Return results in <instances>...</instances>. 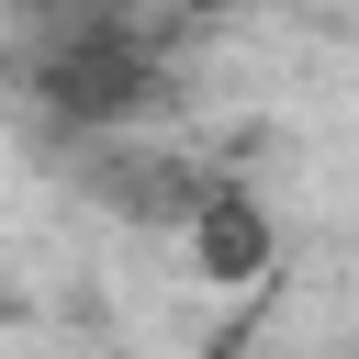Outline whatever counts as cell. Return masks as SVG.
<instances>
[{
    "label": "cell",
    "mask_w": 359,
    "mask_h": 359,
    "mask_svg": "<svg viewBox=\"0 0 359 359\" xmlns=\"http://www.w3.org/2000/svg\"><path fill=\"white\" fill-rule=\"evenodd\" d=\"M180 247H191V269H202V280H258V269L280 258V224H269V202H258V191L202 180V191L180 202Z\"/></svg>",
    "instance_id": "6da1fadb"
}]
</instances>
